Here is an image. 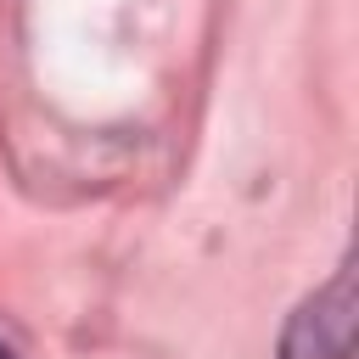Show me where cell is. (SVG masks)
I'll return each instance as SVG.
<instances>
[{
  "instance_id": "obj_1",
  "label": "cell",
  "mask_w": 359,
  "mask_h": 359,
  "mask_svg": "<svg viewBox=\"0 0 359 359\" xmlns=\"http://www.w3.org/2000/svg\"><path fill=\"white\" fill-rule=\"evenodd\" d=\"M353 353V280L348 269L297 309V320L286 325L280 359H348Z\"/></svg>"
}]
</instances>
